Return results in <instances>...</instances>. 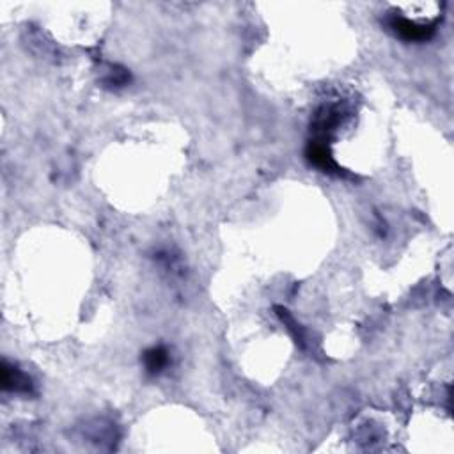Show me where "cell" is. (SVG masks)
Returning a JSON list of instances; mask_svg holds the SVG:
<instances>
[{"label":"cell","mask_w":454,"mask_h":454,"mask_svg":"<svg viewBox=\"0 0 454 454\" xmlns=\"http://www.w3.org/2000/svg\"><path fill=\"white\" fill-rule=\"evenodd\" d=\"M390 29L403 39H407V41H425V39H428L433 34L435 23L422 25V23L411 22L408 18L394 16L390 20Z\"/></svg>","instance_id":"obj_1"},{"label":"cell","mask_w":454,"mask_h":454,"mask_svg":"<svg viewBox=\"0 0 454 454\" xmlns=\"http://www.w3.org/2000/svg\"><path fill=\"white\" fill-rule=\"evenodd\" d=\"M2 387L5 390H14V392H30V380L14 368H9L8 364H4L2 369Z\"/></svg>","instance_id":"obj_2"},{"label":"cell","mask_w":454,"mask_h":454,"mask_svg":"<svg viewBox=\"0 0 454 454\" xmlns=\"http://www.w3.org/2000/svg\"><path fill=\"white\" fill-rule=\"evenodd\" d=\"M144 360H146L147 371L153 374H156V373H160L165 366H167L169 357H167V352H165L163 348H153V350H150V352L146 353Z\"/></svg>","instance_id":"obj_3"}]
</instances>
